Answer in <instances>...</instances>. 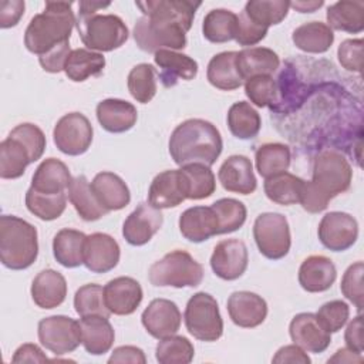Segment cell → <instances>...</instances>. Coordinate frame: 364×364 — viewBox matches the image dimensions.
I'll use <instances>...</instances> for the list:
<instances>
[{
	"instance_id": "60d3db41",
	"label": "cell",
	"mask_w": 364,
	"mask_h": 364,
	"mask_svg": "<svg viewBox=\"0 0 364 364\" xmlns=\"http://www.w3.org/2000/svg\"><path fill=\"white\" fill-rule=\"evenodd\" d=\"M31 164L27 149L14 138L7 136L0 142V178L17 179L24 175Z\"/></svg>"
},
{
	"instance_id": "8992f818",
	"label": "cell",
	"mask_w": 364,
	"mask_h": 364,
	"mask_svg": "<svg viewBox=\"0 0 364 364\" xmlns=\"http://www.w3.org/2000/svg\"><path fill=\"white\" fill-rule=\"evenodd\" d=\"M151 284L156 287H196L203 280V267L185 250H172L148 270Z\"/></svg>"
},
{
	"instance_id": "f5cc1de1",
	"label": "cell",
	"mask_w": 364,
	"mask_h": 364,
	"mask_svg": "<svg viewBox=\"0 0 364 364\" xmlns=\"http://www.w3.org/2000/svg\"><path fill=\"white\" fill-rule=\"evenodd\" d=\"M316 317L328 333H337L346 326L350 317V307L343 300H331L318 309Z\"/></svg>"
},
{
	"instance_id": "44dd1931",
	"label": "cell",
	"mask_w": 364,
	"mask_h": 364,
	"mask_svg": "<svg viewBox=\"0 0 364 364\" xmlns=\"http://www.w3.org/2000/svg\"><path fill=\"white\" fill-rule=\"evenodd\" d=\"M218 179L223 189L240 195H250L257 188L250 159L245 155H232L219 168Z\"/></svg>"
},
{
	"instance_id": "5b68a950",
	"label": "cell",
	"mask_w": 364,
	"mask_h": 364,
	"mask_svg": "<svg viewBox=\"0 0 364 364\" xmlns=\"http://www.w3.org/2000/svg\"><path fill=\"white\" fill-rule=\"evenodd\" d=\"M77 30L84 46L92 51H112L129 37L127 24L115 14H78Z\"/></svg>"
},
{
	"instance_id": "f907efd6",
	"label": "cell",
	"mask_w": 364,
	"mask_h": 364,
	"mask_svg": "<svg viewBox=\"0 0 364 364\" xmlns=\"http://www.w3.org/2000/svg\"><path fill=\"white\" fill-rule=\"evenodd\" d=\"M9 136L17 139L27 149L31 164L38 161L46 151V145H47L46 135L34 124H30V122L18 124L10 131Z\"/></svg>"
},
{
	"instance_id": "4316f807",
	"label": "cell",
	"mask_w": 364,
	"mask_h": 364,
	"mask_svg": "<svg viewBox=\"0 0 364 364\" xmlns=\"http://www.w3.org/2000/svg\"><path fill=\"white\" fill-rule=\"evenodd\" d=\"M95 114L100 125L112 134L129 131L138 119L135 105L118 98H107L100 101Z\"/></svg>"
},
{
	"instance_id": "ab89813d",
	"label": "cell",
	"mask_w": 364,
	"mask_h": 364,
	"mask_svg": "<svg viewBox=\"0 0 364 364\" xmlns=\"http://www.w3.org/2000/svg\"><path fill=\"white\" fill-rule=\"evenodd\" d=\"M237 30V16L226 9L210 10L202 23L203 37L210 43H228L235 40Z\"/></svg>"
},
{
	"instance_id": "52a82bcc",
	"label": "cell",
	"mask_w": 364,
	"mask_h": 364,
	"mask_svg": "<svg viewBox=\"0 0 364 364\" xmlns=\"http://www.w3.org/2000/svg\"><path fill=\"white\" fill-rule=\"evenodd\" d=\"M351 165L341 152L326 149L314 158L310 183L328 200L346 192L351 185Z\"/></svg>"
},
{
	"instance_id": "74e56055",
	"label": "cell",
	"mask_w": 364,
	"mask_h": 364,
	"mask_svg": "<svg viewBox=\"0 0 364 364\" xmlns=\"http://www.w3.org/2000/svg\"><path fill=\"white\" fill-rule=\"evenodd\" d=\"M255 159L259 175L266 179L289 169L291 152L290 148L284 144L267 142L256 149Z\"/></svg>"
},
{
	"instance_id": "6da1fadb",
	"label": "cell",
	"mask_w": 364,
	"mask_h": 364,
	"mask_svg": "<svg viewBox=\"0 0 364 364\" xmlns=\"http://www.w3.org/2000/svg\"><path fill=\"white\" fill-rule=\"evenodd\" d=\"M200 1L191 0H145L135 1L142 11L134 27L136 46L146 53L159 50H182Z\"/></svg>"
},
{
	"instance_id": "8fae6325",
	"label": "cell",
	"mask_w": 364,
	"mask_h": 364,
	"mask_svg": "<svg viewBox=\"0 0 364 364\" xmlns=\"http://www.w3.org/2000/svg\"><path fill=\"white\" fill-rule=\"evenodd\" d=\"M92 125L81 112H68L63 115L53 131V139L60 152L77 156L88 151L92 142Z\"/></svg>"
},
{
	"instance_id": "1f68e13d",
	"label": "cell",
	"mask_w": 364,
	"mask_h": 364,
	"mask_svg": "<svg viewBox=\"0 0 364 364\" xmlns=\"http://www.w3.org/2000/svg\"><path fill=\"white\" fill-rule=\"evenodd\" d=\"M236 55L237 51H223L210 58L206 70L210 85L222 91H233L243 84L236 70Z\"/></svg>"
},
{
	"instance_id": "6f0895ef",
	"label": "cell",
	"mask_w": 364,
	"mask_h": 364,
	"mask_svg": "<svg viewBox=\"0 0 364 364\" xmlns=\"http://www.w3.org/2000/svg\"><path fill=\"white\" fill-rule=\"evenodd\" d=\"M24 1L21 0H6L0 4V27L10 28L17 26L24 14Z\"/></svg>"
},
{
	"instance_id": "94428289",
	"label": "cell",
	"mask_w": 364,
	"mask_h": 364,
	"mask_svg": "<svg viewBox=\"0 0 364 364\" xmlns=\"http://www.w3.org/2000/svg\"><path fill=\"white\" fill-rule=\"evenodd\" d=\"M108 363H132V364H145L146 357L144 351L139 347L135 346H121L117 347L111 357L108 358Z\"/></svg>"
},
{
	"instance_id": "681fc988",
	"label": "cell",
	"mask_w": 364,
	"mask_h": 364,
	"mask_svg": "<svg viewBox=\"0 0 364 364\" xmlns=\"http://www.w3.org/2000/svg\"><path fill=\"white\" fill-rule=\"evenodd\" d=\"M245 94L253 105L272 108L277 100V85L272 75H256L245 81Z\"/></svg>"
},
{
	"instance_id": "d4e9b609",
	"label": "cell",
	"mask_w": 364,
	"mask_h": 364,
	"mask_svg": "<svg viewBox=\"0 0 364 364\" xmlns=\"http://www.w3.org/2000/svg\"><path fill=\"white\" fill-rule=\"evenodd\" d=\"M337 270L331 259L323 255H313L304 259L299 269V283L309 293L328 290L336 282Z\"/></svg>"
},
{
	"instance_id": "11a10c76",
	"label": "cell",
	"mask_w": 364,
	"mask_h": 364,
	"mask_svg": "<svg viewBox=\"0 0 364 364\" xmlns=\"http://www.w3.org/2000/svg\"><path fill=\"white\" fill-rule=\"evenodd\" d=\"M266 27H262L259 24H256L255 21H252L243 11L237 16V30H236V36L235 40L239 46L247 47V46H256L257 43H260L266 34H267Z\"/></svg>"
},
{
	"instance_id": "9c48e42d",
	"label": "cell",
	"mask_w": 364,
	"mask_h": 364,
	"mask_svg": "<svg viewBox=\"0 0 364 364\" xmlns=\"http://www.w3.org/2000/svg\"><path fill=\"white\" fill-rule=\"evenodd\" d=\"M253 237L259 252L270 260L283 259L291 246L289 222L277 212H264L256 218Z\"/></svg>"
},
{
	"instance_id": "4fadbf2b",
	"label": "cell",
	"mask_w": 364,
	"mask_h": 364,
	"mask_svg": "<svg viewBox=\"0 0 364 364\" xmlns=\"http://www.w3.org/2000/svg\"><path fill=\"white\" fill-rule=\"evenodd\" d=\"M189 196V185L183 171L168 169L158 173L148 191V203L156 209H169L181 205Z\"/></svg>"
},
{
	"instance_id": "8d00e7d4",
	"label": "cell",
	"mask_w": 364,
	"mask_h": 364,
	"mask_svg": "<svg viewBox=\"0 0 364 364\" xmlns=\"http://www.w3.org/2000/svg\"><path fill=\"white\" fill-rule=\"evenodd\" d=\"M303 182L304 179L293 173H289L286 171V172L266 178L263 183V189L266 196L272 202L277 205L289 206V205L299 203Z\"/></svg>"
},
{
	"instance_id": "680465c9",
	"label": "cell",
	"mask_w": 364,
	"mask_h": 364,
	"mask_svg": "<svg viewBox=\"0 0 364 364\" xmlns=\"http://www.w3.org/2000/svg\"><path fill=\"white\" fill-rule=\"evenodd\" d=\"M273 363L276 364H284V363H291V364H309L310 363V357L307 355V353L299 347L297 344H289V346H283L280 347L274 357L272 358Z\"/></svg>"
},
{
	"instance_id": "ee69618b",
	"label": "cell",
	"mask_w": 364,
	"mask_h": 364,
	"mask_svg": "<svg viewBox=\"0 0 364 364\" xmlns=\"http://www.w3.org/2000/svg\"><path fill=\"white\" fill-rule=\"evenodd\" d=\"M213 209L216 218H218V235H225V233H232L240 229L247 216L246 206L243 202L233 199V198H222L218 199L210 205Z\"/></svg>"
},
{
	"instance_id": "836d02e7",
	"label": "cell",
	"mask_w": 364,
	"mask_h": 364,
	"mask_svg": "<svg viewBox=\"0 0 364 364\" xmlns=\"http://www.w3.org/2000/svg\"><path fill=\"white\" fill-rule=\"evenodd\" d=\"M293 44L310 54H321L330 50L334 41L333 30L321 21H309L299 26L291 34Z\"/></svg>"
},
{
	"instance_id": "d590c367",
	"label": "cell",
	"mask_w": 364,
	"mask_h": 364,
	"mask_svg": "<svg viewBox=\"0 0 364 364\" xmlns=\"http://www.w3.org/2000/svg\"><path fill=\"white\" fill-rule=\"evenodd\" d=\"M105 58L101 53L87 50V48H75L71 50L65 65V75L74 82H82L90 77H97L104 71Z\"/></svg>"
},
{
	"instance_id": "9a60e30c",
	"label": "cell",
	"mask_w": 364,
	"mask_h": 364,
	"mask_svg": "<svg viewBox=\"0 0 364 364\" xmlns=\"http://www.w3.org/2000/svg\"><path fill=\"white\" fill-rule=\"evenodd\" d=\"M164 216L161 209L148 202L139 203L124 220L122 236L132 246L146 245L161 229Z\"/></svg>"
},
{
	"instance_id": "ba28073f",
	"label": "cell",
	"mask_w": 364,
	"mask_h": 364,
	"mask_svg": "<svg viewBox=\"0 0 364 364\" xmlns=\"http://www.w3.org/2000/svg\"><path fill=\"white\" fill-rule=\"evenodd\" d=\"M183 320L191 336L200 341H216L223 334V320L216 299L205 291L195 293L186 303Z\"/></svg>"
},
{
	"instance_id": "2e32d148",
	"label": "cell",
	"mask_w": 364,
	"mask_h": 364,
	"mask_svg": "<svg viewBox=\"0 0 364 364\" xmlns=\"http://www.w3.org/2000/svg\"><path fill=\"white\" fill-rule=\"evenodd\" d=\"M141 321L149 336L161 340L176 334L181 327L182 314L173 301L155 299L142 311Z\"/></svg>"
},
{
	"instance_id": "83f0119b",
	"label": "cell",
	"mask_w": 364,
	"mask_h": 364,
	"mask_svg": "<svg viewBox=\"0 0 364 364\" xmlns=\"http://www.w3.org/2000/svg\"><path fill=\"white\" fill-rule=\"evenodd\" d=\"M31 299L40 309L58 307L67 296V282L64 276L53 269L41 270L31 283Z\"/></svg>"
},
{
	"instance_id": "bcb514c9",
	"label": "cell",
	"mask_w": 364,
	"mask_h": 364,
	"mask_svg": "<svg viewBox=\"0 0 364 364\" xmlns=\"http://www.w3.org/2000/svg\"><path fill=\"white\" fill-rule=\"evenodd\" d=\"M26 206L28 212L41 220L58 219L67 206V195H44L28 188L26 192Z\"/></svg>"
},
{
	"instance_id": "cb8c5ba5",
	"label": "cell",
	"mask_w": 364,
	"mask_h": 364,
	"mask_svg": "<svg viewBox=\"0 0 364 364\" xmlns=\"http://www.w3.org/2000/svg\"><path fill=\"white\" fill-rule=\"evenodd\" d=\"M90 185L97 200L107 212L121 210L131 202L127 183L114 172L102 171L97 173Z\"/></svg>"
},
{
	"instance_id": "7a4b0ae2",
	"label": "cell",
	"mask_w": 364,
	"mask_h": 364,
	"mask_svg": "<svg viewBox=\"0 0 364 364\" xmlns=\"http://www.w3.org/2000/svg\"><path fill=\"white\" fill-rule=\"evenodd\" d=\"M169 154L179 166L205 164L212 166L223 149L219 129L209 121L191 118L181 122L171 134Z\"/></svg>"
},
{
	"instance_id": "f546056e",
	"label": "cell",
	"mask_w": 364,
	"mask_h": 364,
	"mask_svg": "<svg viewBox=\"0 0 364 364\" xmlns=\"http://www.w3.org/2000/svg\"><path fill=\"white\" fill-rule=\"evenodd\" d=\"M279 65V55L266 47L245 48L236 55V70L243 81L256 75H272Z\"/></svg>"
},
{
	"instance_id": "9f6ffc18",
	"label": "cell",
	"mask_w": 364,
	"mask_h": 364,
	"mask_svg": "<svg viewBox=\"0 0 364 364\" xmlns=\"http://www.w3.org/2000/svg\"><path fill=\"white\" fill-rule=\"evenodd\" d=\"M70 53H71L70 43L65 41V43L55 46L54 48L44 53L43 55H40L38 63L44 71L55 74V73L64 71V65H65V61H67Z\"/></svg>"
},
{
	"instance_id": "e575fe53",
	"label": "cell",
	"mask_w": 364,
	"mask_h": 364,
	"mask_svg": "<svg viewBox=\"0 0 364 364\" xmlns=\"http://www.w3.org/2000/svg\"><path fill=\"white\" fill-rule=\"evenodd\" d=\"M68 199L82 220L94 222L108 213L97 200L91 191V185L84 175L73 178L68 188Z\"/></svg>"
},
{
	"instance_id": "03108f58",
	"label": "cell",
	"mask_w": 364,
	"mask_h": 364,
	"mask_svg": "<svg viewBox=\"0 0 364 364\" xmlns=\"http://www.w3.org/2000/svg\"><path fill=\"white\" fill-rule=\"evenodd\" d=\"M111 3H101V1H80L78 3V14H94L101 9L109 7Z\"/></svg>"
},
{
	"instance_id": "277c9868",
	"label": "cell",
	"mask_w": 364,
	"mask_h": 364,
	"mask_svg": "<svg viewBox=\"0 0 364 364\" xmlns=\"http://www.w3.org/2000/svg\"><path fill=\"white\" fill-rule=\"evenodd\" d=\"M38 256L37 229L14 215L0 216V260L11 270L30 267Z\"/></svg>"
},
{
	"instance_id": "7dc6e473",
	"label": "cell",
	"mask_w": 364,
	"mask_h": 364,
	"mask_svg": "<svg viewBox=\"0 0 364 364\" xmlns=\"http://www.w3.org/2000/svg\"><path fill=\"white\" fill-rule=\"evenodd\" d=\"M188 185H189V196L188 199L199 200L209 198L216 189V179L210 166L205 164H186L182 165Z\"/></svg>"
},
{
	"instance_id": "7bdbcfd3",
	"label": "cell",
	"mask_w": 364,
	"mask_h": 364,
	"mask_svg": "<svg viewBox=\"0 0 364 364\" xmlns=\"http://www.w3.org/2000/svg\"><path fill=\"white\" fill-rule=\"evenodd\" d=\"M127 85L134 100L148 104L156 94V71L154 65L141 63L132 67L127 78Z\"/></svg>"
},
{
	"instance_id": "ac0fdd59",
	"label": "cell",
	"mask_w": 364,
	"mask_h": 364,
	"mask_svg": "<svg viewBox=\"0 0 364 364\" xmlns=\"http://www.w3.org/2000/svg\"><path fill=\"white\" fill-rule=\"evenodd\" d=\"M144 291L141 284L128 276H119L104 286V301L111 314H132L141 304Z\"/></svg>"
},
{
	"instance_id": "4dcf8cb0",
	"label": "cell",
	"mask_w": 364,
	"mask_h": 364,
	"mask_svg": "<svg viewBox=\"0 0 364 364\" xmlns=\"http://www.w3.org/2000/svg\"><path fill=\"white\" fill-rule=\"evenodd\" d=\"M326 17L331 30L361 33L364 30V3L361 0H340L327 9Z\"/></svg>"
},
{
	"instance_id": "5bb4252c",
	"label": "cell",
	"mask_w": 364,
	"mask_h": 364,
	"mask_svg": "<svg viewBox=\"0 0 364 364\" xmlns=\"http://www.w3.org/2000/svg\"><path fill=\"white\" fill-rule=\"evenodd\" d=\"M249 255L245 242L239 239L220 240L210 256V267L222 280H236L247 269Z\"/></svg>"
},
{
	"instance_id": "f35d334b",
	"label": "cell",
	"mask_w": 364,
	"mask_h": 364,
	"mask_svg": "<svg viewBox=\"0 0 364 364\" xmlns=\"http://www.w3.org/2000/svg\"><path fill=\"white\" fill-rule=\"evenodd\" d=\"M226 121L232 135L239 139L255 138L262 127L259 112L246 101L235 102L228 111Z\"/></svg>"
},
{
	"instance_id": "c3c4849f",
	"label": "cell",
	"mask_w": 364,
	"mask_h": 364,
	"mask_svg": "<svg viewBox=\"0 0 364 364\" xmlns=\"http://www.w3.org/2000/svg\"><path fill=\"white\" fill-rule=\"evenodd\" d=\"M74 309L80 317L102 316L109 317L111 311L104 301V289L100 284L88 283L81 286L74 296Z\"/></svg>"
},
{
	"instance_id": "484cf974",
	"label": "cell",
	"mask_w": 364,
	"mask_h": 364,
	"mask_svg": "<svg viewBox=\"0 0 364 364\" xmlns=\"http://www.w3.org/2000/svg\"><path fill=\"white\" fill-rule=\"evenodd\" d=\"M71 181L68 166L63 161L47 158L34 171L30 188L44 195H60L68 191Z\"/></svg>"
},
{
	"instance_id": "db71d44e",
	"label": "cell",
	"mask_w": 364,
	"mask_h": 364,
	"mask_svg": "<svg viewBox=\"0 0 364 364\" xmlns=\"http://www.w3.org/2000/svg\"><path fill=\"white\" fill-rule=\"evenodd\" d=\"M363 40L353 38L344 40L337 50V57L340 64L353 73H361L363 70Z\"/></svg>"
},
{
	"instance_id": "7402d4cb",
	"label": "cell",
	"mask_w": 364,
	"mask_h": 364,
	"mask_svg": "<svg viewBox=\"0 0 364 364\" xmlns=\"http://www.w3.org/2000/svg\"><path fill=\"white\" fill-rule=\"evenodd\" d=\"M154 61L159 67V80L166 88L175 87L179 80L191 81L198 75V63L192 57L173 50L156 51Z\"/></svg>"
},
{
	"instance_id": "603a6c76",
	"label": "cell",
	"mask_w": 364,
	"mask_h": 364,
	"mask_svg": "<svg viewBox=\"0 0 364 364\" xmlns=\"http://www.w3.org/2000/svg\"><path fill=\"white\" fill-rule=\"evenodd\" d=\"M218 229V218L210 206H192L179 216V230L189 242H205L216 236Z\"/></svg>"
},
{
	"instance_id": "f1b7e54d",
	"label": "cell",
	"mask_w": 364,
	"mask_h": 364,
	"mask_svg": "<svg viewBox=\"0 0 364 364\" xmlns=\"http://www.w3.org/2000/svg\"><path fill=\"white\" fill-rule=\"evenodd\" d=\"M81 341L85 351L91 355H101L111 350L115 331L108 321V317L88 316L81 317Z\"/></svg>"
},
{
	"instance_id": "b9f144b4",
	"label": "cell",
	"mask_w": 364,
	"mask_h": 364,
	"mask_svg": "<svg viewBox=\"0 0 364 364\" xmlns=\"http://www.w3.org/2000/svg\"><path fill=\"white\" fill-rule=\"evenodd\" d=\"M290 1L286 0H249L243 13L256 24L269 28L282 23L289 13Z\"/></svg>"
},
{
	"instance_id": "e0dca14e",
	"label": "cell",
	"mask_w": 364,
	"mask_h": 364,
	"mask_svg": "<svg viewBox=\"0 0 364 364\" xmlns=\"http://www.w3.org/2000/svg\"><path fill=\"white\" fill-rule=\"evenodd\" d=\"M289 334L294 344L307 353H323L331 343V333H328L313 313L296 314L289 326Z\"/></svg>"
},
{
	"instance_id": "f6af8a7d",
	"label": "cell",
	"mask_w": 364,
	"mask_h": 364,
	"mask_svg": "<svg viewBox=\"0 0 364 364\" xmlns=\"http://www.w3.org/2000/svg\"><path fill=\"white\" fill-rule=\"evenodd\" d=\"M193 344L183 336L161 338L155 348L156 361L161 364H189L193 360Z\"/></svg>"
},
{
	"instance_id": "e7e4bbea",
	"label": "cell",
	"mask_w": 364,
	"mask_h": 364,
	"mask_svg": "<svg viewBox=\"0 0 364 364\" xmlns=\"http://www.w3.org/2000/svg\"><path fill=\"white\" fill-rule=\"evenodd\" d=\"M323 4H324L323 0H320V1H316V0H310V1L300 0V1H291L290 7H293L299 13H313L317 9H320Z\"/></svg>"
},
{
	"instance_id": "d6a6232c",
	"label": "cell",
	"mask_w": 364,
	"mask_h": 364,
	"mask_svg": "<svg viewBox=\"0 0 364 364\" xmlns=\"http://www.w3.org/2000/svg\"><path fill=\"white\" fill-rule=\"evenodd\" d=\"M87 236L75 229H61L53 239V255L55 260L68 269L84 264V243Z\"/></svg>"
},
{
	"instance_id": "816d5d0a",
	"label": "cell",
	"mask_w": 364,
	"mask_h": 364,
	"mask_svg": "<svg viewBox=\"0 0 364 364\" xmlns=\"http://www.w3.org/2000/svg\"><path fill=\"white\" fill-rule=\"evenodd\" d=\"M363 273H364L363 262H355L347 267L340 284V290L343 296L347 300H350L357 307L358 311H361L364 306Z\"/></svg>"
},
{
	"instance_id": "d6986e66",
	"label": "cell",
	"mask_w": 364,
	"mask_h": 364,
	"mask_svg": "<svg viewBox=\"0 0 364 364\" xmlns=\"http://www.w3.org/2000/svg\"><path fill=\"white\" fill-rule=\"evenodd\" d=\"M121 256L118 242L101 232L87 236L84 243V264L92 273H107L112 270Z\"/></svg>"
},
{
	"instance_id": "91938a15",
	"label": "cell",
	"mask_w": 364,
	"mask_h": 364,
	"mask_svg": "<svg viewBox=\"0 0 364 364\" xmlns=\"http://www.w3.org/2000/svg\"><path fill=\"white\" fill-rule=\"evenodd\" d=\"M344 340H346L347 348L360 354L363 353L364 341H363V316L361 314H358L348 323L344 333Z\"/></svg>"
},
{
	"instance_id": "3957f363",
	"label": "cell",
	"mask_w": 364,
	"mask_h": 364,
	"mask_svg": "<svg viewBox=\"0 0 364 364\" xmlns=\"http://www.w3.org/2000/svg\"><path fill=\"white\" fill-rule=\"evenodd\" d=\"M73 1H46L44 10L36 14L26 31V48L38 57L55 46L70 41L77 17L73 11Z\"/></svg>"
},
{
	"instance_id": "ffe728a7",
	"label": "cell",
	"mask_w": 364,
	"mask_h": 364,
	"mask_svg": "<svg viewBox=\"0 0 364 364\" xmlns=\"http://www.w3.org/2000/svg\"><path fill=\"white\" fill-rule=\"evenodd\" d=\"M228 313L230 320L243 328L260 326L267 316L266 300L252 291H233L228 299Z\"/></svg>"
},
{
	"instance_id": "7c38bea8",
	"label": "cell",
	"mask_w": 364,
	"mask_h": 364,
	"mask_svg": "<svg viewBox=\"0 0 364 364\" xmlns=\"http://www.w3.org/2000/svg\"><path fill=\"white\" fill-rule=\"evenodd\" d=\"M317 235L321 245L328 250L344 252L357 242L358 223L350 213L328 212L321 218Z\"/></svg>"
},
{
	"instance_id": "6125c7cd",
	"label": "cell",
	"mask_w": 364,
	"mask_h": 364,
	"mask_svg": "<svg viewBox=\"0 0 364 364\" xmlns=\"http://www.w3.org/2000/svg\"><path fill=\"white\" fill-rule=\"evenodd\" d=\"M47 360L48 358L43 353V350L37 344H31V343H26L20 346L11 357L13 363H44Z\"/></svg>"
},
{
	"instance_id": "be15d7a7",
	"label": "cell",
	"mask_w": 364,
	"mask_h": 364,
	"mask_svg": "<svg viewBox=\"0 0 364 364\" xmlns=\"http://www.w3.org/2000/svg\"><path fill=\"white\" fill-rule=\"evenodd\" d=\"M363 357L360 353H355L350 348H340L336 354L328 358V363H361Z\"/></svg>"
},
{
	"instance_id": "30bf717a",
	"label": "cell",
	"mask_w": 364,
	"mask_h": 364,
	"mask_svg": "<svg viewBox=\"0 0 364 364\" xmlns=\"http://www.w3.org/2000/svg\"><path fill=\"white\" fill-rule=\"evenodd\" d=\"M37 334L41 346L55 355L71 353L82 344L80 321L68 316L58 314L41 318L38 321Z\"/></svg>"
}]
</instances>
